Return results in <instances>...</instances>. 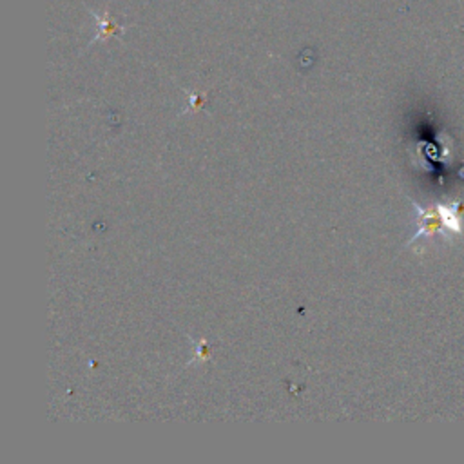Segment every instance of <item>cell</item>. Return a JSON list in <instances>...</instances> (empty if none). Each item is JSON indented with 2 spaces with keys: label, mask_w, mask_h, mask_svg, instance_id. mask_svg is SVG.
Here are the masks:
<instances>
[{
  "label": "cell",
  "mask_w": 464,
  "mask_h": 464,
  "mask_svg": "<svg viewBox=\"0 0 464 464\" xmlns=\"http://www.w3.org/2000/svg\"><path fill=\"white\" fill-rule=\"evenodd\" d=\"M210 359V348L207 344L205 339H199L196 344V355L190 359L188 364H196V362H207Z\"/></svg>",
  "instance_id": "2"
},
{
  "label": "cell",
  "mask_w": 464,
  "mask_h": 464,
  "mask_svg": "<svg viewBox=\"0 0 464 464\" xmlns=\"http://www.w3.org/2000/svg\"><path fill=\"white\" fill-rule=\"evenodd\" d=\"M413 207L417 210V232L408 241V245L422 236L462 232V218L459 216L457 205H451V207L437 205L435 208H422L419 203L413 201Z\"/></svg>",
  "instance_id": "1"
},
{
  "label": "cell",
  "mask_w": 464,
  "mask_h": 464,
  "mask_svg": "<svg viewBox=\"0 0 464 464\" xmlns=\"http://www.w3.org/2000/svg\"><path fill=\"white\" fill-rule=\"evenodd\" d=\"M201 105H203V96H192V98H190V105H188L183 112H187V111H198Z\"/></svg>",
  "instance_id": "3"
}]
</instances>
